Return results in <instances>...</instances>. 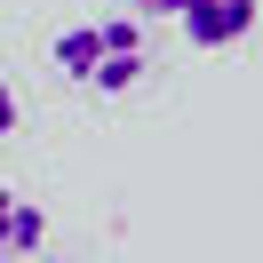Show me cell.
Masks as SVG:
<instances>
[{"mask_svg":"<svg viewBox=\"0 0 263 263\" xmlns=\"http://www.w3.org/2000/svg\"><path fill=\"white\" fill-rule=\"evenodd\" d=\"M56 72L88 96H128L136 80L152 72V48H144V24L136 16H96V24H72L56 32Z\"/></svg>","mask_w":263,"mask_h":263,"instance_id":"obj_1","label":"cell"},{"mask_svg":"<svg viewBox=\"0 0 263 263\" xmlns=\"http://www.w3.org/2000/svg\"><path fill=\"white\" fill-rule=\"evenodd\" d=\"M8 136H16V88L0 80V152H8Z\"/></svg>","mask_w":263,"mask_h":263,"instance_id":"obj_4","label":"cell"},{"mask_svg":"<svg viewBox=\"0 0 263 263\" xmlns=\"http://www.w3.org/2000/svg\"><path fill=\"white\" fill-rule=\"evenodd\" d=\"M144 16H183V0H136Z\"/></svg>","mask_w":263,"mask_h":263,"instance_id":"obj_5","label":"cell"},{"mask_svg":"<svg viewBox=\"0 0 263 263\" xmlns=\"http://www.w3.org/2000/svg\"><path fill=\"white\" fill-rule=\"evenodd\" d=\"M183 40H192L199 56H223V48H239L247 32H255V0H183Z\"/></svg>","mask_w":263,"mask_h":263,"instance_id":"obj_2","label":"cell"},{"mask_svg":"<svg viewBox=\"0 0 263 263\" xmlns=\"http://www.w3.org/2000/svg\"><path fill=\"white\" fill-rule=\"evenodd\" d=\"M40 239H48V215H40V199H24V192H8V183H0V263L40 255Z\"/></svg>","mask_w":263,"mask_h":263,"instance_id":"obj_3","label":"cell"}]
</instances>
